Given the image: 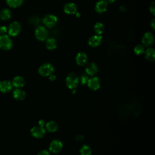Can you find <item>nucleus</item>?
<instances>
[{"label":"nucleus","mask_w":155,"mask_h":155,"mask_svg":"<svg viewBox=\"0 0 155 155\" xmlns=\"http://www.w3.org/2000/svg\"><path fill=\"white\" fill-rule=\"evenodd\" d=\"M79 84V79L74 73L69 74L65 79V84L70 90L75 89Z\"/></svg>","instance_id":"obj_1"},{"label":"nucleus","mask_w":155,"mask_h":155,"mask_svg":"<svg viewBox=\"0 0 155 155\" xmlns=\"http://www.w3.org/2000/svg\"><path fill=\"white\" fill-rule=\"evenodd\" d=\"M54 71V67L50 63H45L42 64L38 69L39 74L45 77L49 76L50 74L53 73Z\"/></svg>","instance_id":"obj_2"},{"label":"nucleus","mask_w":155,"mask_h":155,"mask_svg":"<svg viewBox=\"0 0 155 155\" xmlns=\"http://www.w3.org/2000/svg\"><path fill=\"white\" fill-rule=\"evenodd\" d=\"M35 35L38 40L44 41L48 36L47 29L43 25H39L35 30Z\"/></svg>","instance_id":"obj_3"},{"label":"nucleus","mask_w":155,"mask_h":155,"mask_svg":"<svg viewBox=\"0 0 155 155\" xmlns=\"http://www.w3.org/2000/svg\"><path fill=\"white\" fill-rule=\"evenodd\" d=\"M12 47V41L10 37L6 35H0V48L8 50Z\"/></svg>","instance_id":"obj_4"},{"label":"nucleus","mask_w":155,"mask_h":155,"mask_svg":"<svg viewBox=\"0 0 155 155\" xmlns=\"http://www.w3.org/2000/svg\"><path fill=\"white\" fill-rule=\"evenodd\" d=\"M58 18L54 15H47L43 19L42 22L48 28H52L55 26L58 22Z\"/></svg>","instance_id":"obj_5"},{"label":"nucleus","mask_w":155,"mask_h":155,"mask_svg":"<svg viewBox=\"0 0 155 155\" xmlns=\"http://www.w3.org/2000/svg\"><path fill=\"white\" fill-rule=\"evenodd\" d=\"M21 30V24L18 22L14 21L9 25L8 28V33L11 36H16L19 33Z\"/></svg>","instance_id":"obj_6"},{"label":"nucleus","mask_w":155,"mask_h":155,"mask_svg":"<svg viewBox=\"0 0 155 155\" xmlns=\"http://www.w3.org/2000/svg\"><path fill=\"white\" fill-rule=\"evenodd\" d=\"M62 147V142L58 139H54L51 142L49 145V151L53 154H57L61 151Z\"/></svg>","instance_id":"obj_7"},{"label":"nucleus","mask_w":155,"mask_h":155,"mask_svg":"<svg viewBox=\"0 0 155 155\" xmlns=\"http://www.w3.org/2000/svg\"><path fill=\"white\" fill-rule=\"evenodd\" d=\"M31 135L35 138H42L45 133V130L44 127L38 125L31 128L30 130Z\"/></svg>","instance_id":"obj_8"},{"label":"nucleus","mask_w":155,"mask_h":155,"mask_svg":"<svg viewBox=\"0 0 155 155\" xmlns=\"http://www.w3.org/2000/svg\"><path fill=\"white\" fill-rule=\"evenodd\" d=\"M154 38L151 32H146L142 36V43L143 46L149 47L153 44Z\"/></svg>","instance_id":"obj_9"},{"label":"nucleus","mask_w":155,"mask_h":155,"mask_svg":"<svg viewBox=\"0 0 155 155\" xmlns=\"http://www.w3.org/2000/svg\"><path fill=\"white\" fill-rule=\"evenodd\" d=\"M87 85L92 90H97L100 88L101 82L97 77H92L88 79Z\"/></svg>","instance_id":"obj_10"},{"label":"nucleus","mask_w":155,"mask_h":155,"mask_svg":"<svg viewBox=\"0 0 155 155\" xmlns=\"http://www.w3.org/2000/svg\"><path fill=\"white\" fill-rule=\"evenodd\" d=\"M102 41V37L101 35H96L92 36L88 39V44L91 47H97L101 44Z\"/></svg>","instance_id":"obj_11"},{"label":"nucleus","mask_w":155,"mask_h":155,"mask_svg":"<svg viewBox=\"0 0 155 155\" xmlns=\"http://www.w3.org/2000/svg\"><path fill=\"white\" fill-rule=\"evenodd\" d=\"M108 8V2L106 0H100L97 1L95 5V10L98 13L105 12Z\"/></svg>","instance_id":"obj_12"},{"label":"nucleus","mask_w":155,"mask_h":155,"mask_svg":"<svg viewBox=\"0 0 155 155\" xmlns=\"http://www.w3.org/2000/svg\"><path fill=\"white\" fill-rule=\"evenodd\" d=\"M88 60V56L85 52H79L76 56V62L79 66H83L86 64Z\"/></svg>","instance_id":"obj_13"},{"label":"nucleus","mask_w":155,"mask_h":155,"mask_svg":"<svg viewBox=\"0 0 155 155\" xmlns=\"http://www.w3.org/2000/svg\"><path fill=\"white\" fill-rule=\"evenodd\" d=\"M64 11L68 15H74L77 12V7L73 2H67L64 6Z\"/></svg>","instance_id":"obj_14"},{"label":"nucleus","mask_w":155,"mask_h":155,"mask_svg":"<svg viewBox=\"0 0 155 155\" xmlns=\"http://www.w3.org/2000/svg\"><path fill=\"white\" fill-rule=\"evenodd\" d=\"M97 71L98 67L94 62L89 63L85 67V72L89 76H94L97 73Z\"/></svg>","instance_id":"obj_15"},{"label":"nucleus","mask_w":155,"mask_h":155,"mask_svg":"<svg viewBox=\"0 0 155 155\" xmlns=\"http://www.w3.org/2000/svg\"><path fill=\"white\" fill-rule=\"evenodd\" d=\"M12 85L10 81H4L0 82V91L2 93H7L11 90Z\"/></svg>","instance_id":"obj_16"},{"label":"nucleus","mask_w":155,"mask_h":155,"mask_svg":"<svg viewBox=\"0 0 155 155\" xmlns=\"http://www.w3.org/2000/svg\"><path fill=\"white\" fill-rule=\"evenodd\" d=\"M145 58L149 61H154L155 59V51L153 48H148L145 51Z\"/></svg>","instance_id":"obj_17"},{"label":"nucleus","mask_w":155,"mask_h":155,"mask_svg":"<svg viewBox=\"0 0 155 155\" xmlns=\"http://www.w3.org/2000/svg\"><path fill=\"white\" fill-rule=\"evenodd\" d=\"M45 128L48 132L53 133L58 130V125L56 122L51 120L45 124Z\"/></svg>","instance_id":"obj_18"},{"label":"nucleus","mask_w":155,"mask_h":155,"mask_svg":"<svg viewBox=\"0 0 155 155\" xmlns=\"http://www.w3.org/2000/svg\"><path fill=\"white\" fill-rule=\"evenodd\" d=\"M12 84L16 88H21L24 85L25 81L21 76H16L13 80Z\"/></svg>","instance_id":"obj_19"},{"label":"nucleus","mask_w":155,"mask_h":155,"mask_svg":"<svg viewBox=\"0 0 155 155\" xmlns=\"http://www.w3.org/2000/svg\"><path fill=\"white\" fill-rule=\"evenodd\" d=\"M13 97H15V99H16V100H18V101H22L25 97V91H23L22 90L19 89V88L15 90L13 93Z\"/></svg>","instance_id":"obj_20"},{"label":"nucleus","mask_w":155,"mask_h":155,"mask_svg":"<svg viewBox=\"0 0 155 155\" xmlns=\"http://www.w3.org/2000/svg\"><path fill=\"white\" fill-rule=\"evenodd\" d=\"M45 46L48 50H54L57 47L56 41L54 38H48L45 42Z\"/></svg>","instance_id":"obj_21"},{"label":"nucleus","mask_w":155,"mask_h":155,"mask_svg":"<svg viewBox=\"0 0 155 155\" xmlns=\"http://www.w3.org/2000/svg\"><path fill=\"white\" fill-rule=\"evenodd\" d=\"M11 16H12V13L9 9L4 8L0 12V19L2 20H4V21L8 20L10 19Z\"/></svg>","instance_id":"obj_22"},{"label":"nucleus","mask_w":155,"mask_h":155,"mask_svg":"<svg viewBox=\"0 0 155 155\" xmlns=\"http://www.w3.org/2000/svg\"><path fill=\"white\" fill-rule=\"evenodd\" d=\"M104 29H105L104 25L100 22H96L94 26V30L95 33L99 35H101V34H102V33L104 31Z\"/></svg>","instance_id":"obj_23"},{"label":"nucleus","mask_w":155,"mask_h":155,"mask_svg":"<svg viewBox=\"0 0 155 155\" xmlns=\"http://www.w3.org/2000/svg\"><path fill=\"white\" fill-rule=\"evenodd\" d=\"M81 155H91L92 150L91 147L88 145H84L80 149Z\"/></svg>","instance_id":"obj_24"},{"label":"nucleus","mask_w":155,"mask_h":155,"mask_svg":"<svg viewBox=\"0 0 155 155\" xmlns=\"http://www.w3.org/2000/svg\"><path fill=\"white\" fill-rule=\"evenodd\" d=\"M24 0H6L7 4L12 8H16L22 5Z\"/></svg>","instance_id":"obj_25"},{"label":"nucleus","mask_w":155,"mask_h":155,"mask_svg":"<svg viewBox=\"0 0 155 155\" xmlns=\"http://www.w3.org/2000/svg\"><path fill=\"white\" fill-rule=\"evenodd\" d=\"M145 51L144 46L142 44H138L134 48V53L136 55H140L143 53Z\"/></svg>","instance_id":"obj_26"},{"label":"nucleus","mask_w":155,"mask_h":155,"mask_svg":"<svg viewBox=\"0 0 155 155\" xmlns=\"http://www.w3.org/2000/svg\"><path fill=\"white\" fill-rule=\"evenodd\" d=\"M149 10L153 15H155V7H154V2H152L150 4V7H149Z\"/></svg>","instance_id":"obj_27"},{"label":"nucleus","mask_w":155,"mask_h":155,"mask_svg":"<svg viewBox=\"0 0 155 155\" xmlns=\"http://www.w3.org/2000/svg\"><path fill=\"white\" fill-rule=\"evenodd\" d=\"M88 77L85 75H83L81 76V83L82 85H85L87 83V81H88Z\"/></svg>","instance_id":"obj_28"},{"label":"nucleus","mask_w":155,"mask_h":155,"mask_svg":"<svg viewBox=\"0 0 155 155\" xmlns=\"http://www.w3.org/2000/svg\"><path fill=\"white\" fill-rule=\"evenodd\" d=\"M7 31V28L5 26H1L0 27V33L1 35H4Z\"/></svg>","instance_id":"obj_29"},{"label":"nucleus","mask_w":155,"mask_h":155,"mask_svg":"<svg viewBox=\"0 0 155 155\" xmlns=\"http://www.w3.org/2000/svg\"><path fill=\"white\" fill-rule=\"evenodd\" d=\"M38 155H50V153H49V152L47 150H43L40 151L38 153Z\"/></svg>","instance_id":"obj_30"},{"label":"nucleus","mask_w":155,"mask_h":155,"mask_svg":"<svg viewBox=\"0 0 155 155\" xmlns=\"http://www.w3.org/2000/svg\"><path fill=\"white\" fill-rule=\"evenodd\" d=\"M84 139V136L81 134H79L76 137V140L78 141H81Z\"/></svg>","instance_id":"obj_31"},{"label":"nucleus","mask_w":155,"mask_h":155,"mask_svg":"<svg viewBox=\"0 0 155 155\" xmlns=\"http://www.w3.org/2000/svg\"><path fill=\"white\" fill-rule=\"evenodd\" d=\"M150 26L151 27V28L154 30L155 28V19H153L152 21L150 22Z\"/></svg>","instance_id":"obj_32"},{"label":"nucleus","mask_w":155,"mask_h":155,"mask_svg":"<svg viewBox=\"0 0 155 155\" xmlns=\"http://www.w3.org/2000/svg\"><path fill=\"white\" fill-rule=\"evenodd\" d=\"M56 76H55L54 74H50V75L49 76V79H50L51 81H54V80L56 79Z\"/></svg>","instance_id":"obj_33"},{"label":"nucleus","mask_w":155,"mask_h":155,"mask_svg":"<svg viewBox=\"0 0 155 155\" xmlns=\"http://www.w3.org/2000/svg\"><path fill=\"white\" fill-rule=\"evenodd\" d=\"M38 125H40V126H42V127H44V125H45V121L42 119L40 120L39 122H38Z\"/></svg>","instance_id":"obj_34"},{"label":"nucleus","mask_w":155,"mask_h":155,"mask_svg":"<svg viewBox=\"0 0 155 155\" xmlns=\"http://www.w3.org/2000/svg\"><path fill=\"white\" fill-rule=\"evenodd\" d=\"M119 10L121 11V12H124L126 10V7L124 5H122V6H120L119 7Z\"/></svg>","instance_id":"obj_35"},{"label":"nucleus","mask_w":155,"mask_h":155,"mask_svg":"<svg viewBox=\"0 0 155 155\" xmlns=\"http://www.w3.org/2000/svg\"><path fill=\"white\" fill-rule=\"evenodd\" d=\"M74 15H76V16L77 18H79V17L81 16V13L79 12H76Z\"/></svg>","instance_id":"obj_36"},{"label":"nucleus","mask_w":155,"mask_h":155,"mask_svg":"<svg viewBox=\"0 0 155 155\" xmlns=\"http://www.w3.org/2000/svg\"><path fill=\"white\" fill-rule=\"evenodd\" d=\"M106 1L108 3H113L115 1V0H107Z\"/></svg>","instance_id":"obj_37"},{"label":"nucleus","mask_w":155,"mask_h":155,"mask_svg":"<svg viewBox=\"0 0 155 155\" xmlns=\"http://www.w3.org/2000/svg\"><path fill=\"white\" fill-rule=\"evenodd\" d=\"M75 93H76V90H75V89L71 90V93H73V94H74Z\"/></svg>","instance_id":"obj_38"}]
</instances>
